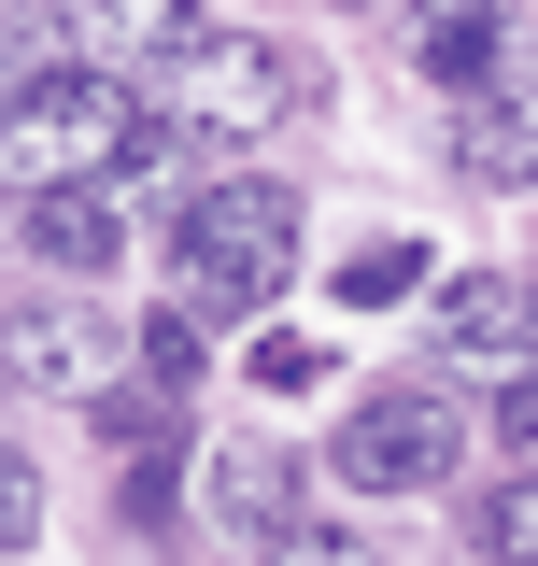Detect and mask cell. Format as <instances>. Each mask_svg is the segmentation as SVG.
<instances>
[{
	"label": "cell",
	"instance_id": "cell-1",
	"mask_svg": "<svg viewBox=\"0 0 538 566\" xmlns=\"http://www.w3.org/2000/svg\"><path fill=\"white\" fill-rule=\"evenodd\" d=\"M170 270H185V312H199V326L269 312L283 270H298V199H283L269 170H213L199 199H185V227H170Z\"/></svg>",
	"mask_w": 538,
	"mask_h": 566
},
{
	"label": "cell",
	"instance_id": "cell-2",
	"mask_svg": "<svg viewBox=\"0 0 538 566\" xmlns=\"http://www.w3.org/2000/svg\"><path fill=\"white\" fill-rule=\"evenodd\" d=\"M142 156V99L128 71H29L0 99V185L43 199V185H114Z\"/></svg>",
	"mask_w": 538,
	"mask_h": 566
},
{
	"label": "cell",
	"instance_id": "cell-3",
	"mask_svg": "<svg viewBox=\"0 0 538 566\" xmlns=\"http://www.w3.org/2000/svg\"><path fill=\"white\" fill-rule=\"evenodd\" d=\"M142 85H156V114H170L185 142H269V128L312 114V71L283 57L269 29H185Z\"/></svg>",
	"mask_w": 538,
	"mask_h": 566
},
{
	"label": "cell",
	"instance_id": "cell-4",
	"mask_svg": "<svg viewBox=\"0 0 538 566\" xmlns=\"http://www.w3.org/2000/svg\"><path fill=\"white\" fill-rule=\"evenodd\" d=\"M454 453H468V411H454L439 382H369V397L340 411V482L354 495H439Z\"/></svg>",
	"mask_w": 538,
	"mask_h": 566
},
{
	"label": "cell",
	"instance_id": "cell-5",
	"mask_svg": "<svg viewBox=\"0 0 538 566\" xmlns=\"http://www.w3.org/2000/svg\"><path fill=\"white\" fill-rule=\"evenodd\" d=\"M0 368L43 382V397H114V312H85V297H14V312H0Z\"/></svg>",
	"mask_w": 538,
	"mask_h": 566
},
{
	"label": "cell",
	"instance_id": "cell-6",
	"mask_svg": "<svg viewBox=\"0 0 538 566\" xmlns=\"http://www.w3.org/2000/svg\"><path fill=\"white\" fill-rule=\"evenodd\" d=\"M454 156H468L482 185H538V29L510 43V71L482 99H454Z\"/></svg>",
	"mask_w": 538,
	"mask_h": 566
},
{
	"label": "cell",
	"instance_id": "cell-7",
	"mask_svg": "<svg viewBox=\"0 0 538 566\" xmlns=\"http://www.w3.org/2000/svg\"><path fill=\"white\" fill-rule=\"evenodd\" d=\"M425 326H439V354L525 368V354H538V283H510V270H454L439 297H425Z\"/></svg>",
	"mask_w": 538,
	"mask_h": 566
},
{
	"label": "cell",
	"instance_id": "cell-8",
	"mask_svg": "<svg viewBox=\"0 0 538 566\" xmlns=\"http://www.w3.org/2000/svg\"><path fill=\"white\" fill-rule=\"evenodd\" d=\"M510 43H525V29H496V0H425V14H411V71H425L439 99H482V85L510 71Z\"/></svg>",
	"mask_w": 538,
	"mask_h": 566
},
{
	"label": "cell",
	"instance_id": "cell-9",
	"mask_svg": "<svg viewBox=\"0 0 538 566\" xmlns=\"http://www.w3.org/2000/svg\"><path fill=\"white\" fill-rule=\"evenodd\" d=\"M14 227H29L43 270H114L128 255V199L114 185H43V199H14Z\"/></svg>",
	"mask_w": 538,
	"mask_h": 566
},
{
	"label": "cell",
	"instance_id": "cell-10",
	"mask_svg": "<svg viewBox=\"0 0 538 566\" xmlns=\"http://www.w3.org/2000/svg\"><path fill=\"white\" fill-rule=\"evenodd\" d=\"M58 29L85 43V57H114V71H156L185 29H199V0H58Z\"/></svg>",
	"mask_w": 538,
	"mask_h": 566
},
{
	"label": "cell",
	"instance_id": "cell-11",
	"mask_svg": "<svg viewBox=\"0 0 538 566\" xmlns=\"http://www.w3.org/2000/svg\"><path fill=\"white\" fill-rule=\"evenodd\" d=\"M213 524H269V538H283V453L227 439V453H213Z\"/></svg>",
	"mask_w": 538,
	"mask_h": 566
},
{
	"label": "cell",
	"instance_id": "cell-12",
	"mask_svg": "<svg viewBox=\"0 0 538 566\" xmlns=\"http://www.w3.org/2000/svg\"><path fill=\"white\" fill-rule=\"evenodd\" d=\"M468 538H482V553H496V566H538V482H510V495H482V510H468Z\"/></svg>",
	"mask_w": 538,
	"mask_h": 566
},
{
	"label": "cell",
	"instance_id": "cell-13",
	"mask_svg": "<svg viewBox=\"0 0 538 566\" xmlns=\"http://www.w3.org/2000/svg\"><path fill=\"white\" fill-rule=\"evenodd\" d=\"M29 538H43V468L0 453V553H29Z\"/></svg>",
	"mask_w": 538,
	"mask_h": 566
},
{
	"label": "cell",
	"instance_id": "cell-14",
	"mask_svg": "<svg viewBox=\"0 0 538 566\" xmlns=\"http://www.w3.org/2000/svg\"><path fill=\"white\" fill-rule=\"evenodd\" d=\"M269 566H383V553H369V538H340V524H283Z\"/></svg>",
	"mask_w": 538,
	"mask_h": 566
},
{
	"label": "cell",
	"instance_id": "cell-15",
	"mask_svg": "<svg viewBox=\"0 0 538 566\" xmlns=\"http://www.w3.org/2000/svg\"><path fill=\"white\" fill-rule=\"evenodd\" d=\"M411 283H425V255H411V241H383V255L340 283V297H354V312H383V297H411Z\"/></svg>",
	"mask_w": 538,
	"mask_h": 566
},
{
	"label": "cell",
	"instance_id": "cell-16",
	"mask_svg": "<svg viewBox=\"0 0 538 566\" xmlns=\"http://www.w3.org/2000/svg\"><path fill=\"white\" fill-rule=\"evenodd\" d=\"M85 411H100V439H170V411H156L142 382H114V397H85Z\"/></svg>",
	"mask_w": 538,
	"mask_h": 566
},
{
	"label": "cell",
	"instance_id": "cell-17",
	"mask_svg": "<svg viewBox=\"0 0 538 566\" xmlns=\"http://www.w3.org/2000/svg\"><path fill=\"white\" fill-rule=\"evenodd\" d=\"M496 439H510V453H538V354L496 382Z\"/></svg>",
	"mask_w": 538,
	"mask_h": 566
},
{
	"label": "cell",
	"instance_id": "cell-18",
	"mask_svg": "<svg viewBox=\"0 0 538 566\" xmlns=\"http://www.w3.org/2000/svg\"><path fill=\"white\" fill-rule=\"evenodd\" d=\"M29 71H43V57H29V43H14V29H0V99H14V85H29Z\"/></svg>",
	"mask_w": 538,
	"mask_h": 566
}]
</instances>
